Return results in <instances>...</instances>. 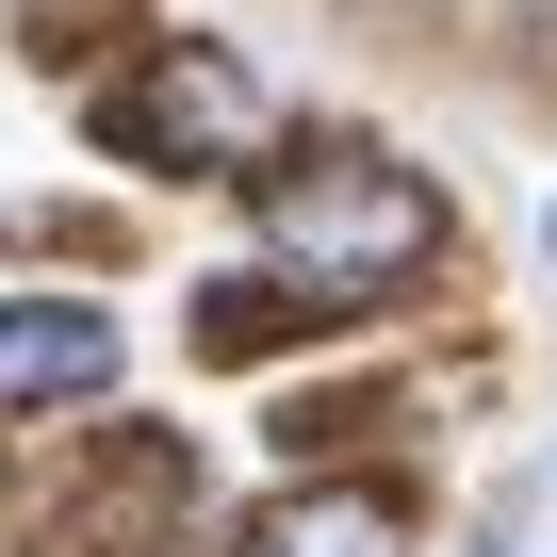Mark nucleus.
<instances>
[{
  "label": "nucleus",
  "instance_id": "f257e3e1",
  "mask_svg": "<svg viewBox=\"0 0 557 557\" xmlns=\"http://www.w3.org/2000/svg\"><path fill=\"white\" fill-rule=\"evenodd\" d=\"M246 230H262V278H278V296H312V312L394 296V278L443 262V197H426L394 148H296V164H262Z\"/></svg>",
  "mask_w": 557,
  "mask_h": 557
},
{
  "label": "nucleus",
  "instance_id": "f03ea898",
  "mask_svg": "<svg viewBox=\"0 0 557 557\" xmlns=\"http://www.w3.org/2000/svg\"><path fill=\"white\" fill-rule=\"evenodd\" d=\"M99 132H115L132 164H164V181H213V164L262 148V66H246L230 34H148V50L99 83Z\"/></svg>",
  "mask_w": 557,
  "mask_h": 557
},
{
  "label": "nucleus",
  "instance_id": "7ed1b4c3",
  "mask_svg": "<svg viewBox=\"0 0 557 557\" xmlns=\"http://www.w3.org/2000/svg\"><path fill=\"white\" fill-rule=\"evenodd\" d=\"M83 394H115V312H83V296H0V426L83 410Z\"/></svg>",
  "mask_w": 557,
  "mask_h": 557
},
{
  "label": "nucleus",
  "instance_id": "20e7f679",
  "mask_svg": "<svg viewBox=\"0 0 557 557\" xmlns=\"http://www.w3.org/2000/svg\"><path fill=\"white\" fill-rule=\"evenodd\" d=\"M230 557H410V524H394L377 475H296V492H262L230 524Z\"/></svg>",
  "mask_w": 557,
  "mask_h": 557
},
{
  "label": "nucleus",
  "instance_id": "39448f33",
  "mask_svg": "<svg viewBox=\"0 0 557 557\" xmlns=\"http://www.w3.org/2000/svg\"><path fill=\"white\" fill-rule=\"evenodd\" d=\"M475 557H557V443L492 492V541H475Z\"/></svg>",
  "mask_w": 557,
  "mask_h": 557
},
{
  "label": "nucleus",
  "instance_id": "423d86ee",
  "mask_svg": "<svg viewBox=\"0 0 557 557\" xmlns=\"http://www.w3.org/2000/svg\"><path fill=\"white\" fill-rule=\"evenodd\" d=\"M541 246H557V213H541Z\"/></svg>",
  "mask_w": 557,
  "mask_h": 557
}]
</instances>
